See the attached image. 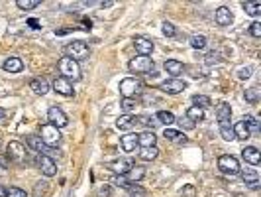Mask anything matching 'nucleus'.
I'll return each instance as SVG.
<instances>
[{"label":"nucleus","instance_id":"f257e3e1","mask_svg":"<svg viewBox=\"0 0 261 197\" xmlns=\"http://www.w3.org/2000/svg\"><path fill=\"white\" fill-rule=\"evenodd\" d=\"M57 67H59L61 77H65L67 81H79L81 79V67H79V63L75 59H71V57L65 55V57L59 59Z\"/></svg>","mask_w":261,"mask_h":197},{"label":"nucleus","instance_id":"f03ea898","mask_svg":"<svg viewBox=\"0 0 261 197\" xmlns=\"http://www.w3.org/2000/svg\"><path fill=\"white\" fill-rule=\"evenodd\" d=\"M120 95L124 97V99H133L137 93H141V89H143V83H141V79H137V77H126V79H122L120 81Z\"/></svg>","mask_w":261,"mask_h":197},{"label":"nucleus","instance_id":"7ed1b4c3","mask_svg":"<svg viewBox=\"0 0 261 197\" xmlns=\"http://www.w3.org/2000/svg\"><path fill=\"white\" fill-rule=\"evenodd\" d=\"M41 142L47 146V148H57L59 142H61V132L57 126L53 124H43L41 126Z\"/></svg>","mask_w":261,"mask_h":197},{"label":"nucleus","instance_id":"20e7f679","mask_svg":"<svg viewBox=\"0 0 261 197\" xmlns=\"http://www.w3.org/2000/svg\"><path fill=\"white\" fill-rule=\"evenodd\" d=\"M153 67H155V63L149 55H137V57L130 59V63H128V69L131 73H149V71H153Z\"/></svg>","mask_w":261,"mask_h":197},{"label":"nucleus","instance_id":"39448f33","mask_svg":"<svg viewBox=\"0 0 261 197\" xmlns=\"http://www.w3.org/2000/svg\"><path fill=\"white\" fill-rule=\"evenodd\" d=\"M89 53H91L89 45H87L85 41H81V39L71 41V43L67 45V57L75 59L77 63H79V61H83V59H87V57H89Z\"/></svg>","mask_w":261,"mask_h":197},{"label":"nucleus","instance_id":"423d86ee","mask_svg":"<svg viewBox=\"0 0 261 197\" xmlns=\"http://www.w3.org/2000/svg\"><path fill=\"white\" fill-rule=\"evenodd\" d=\"M218 170H220L222 174H226V176H238L242 168H240V162H238L234 156L224 154V156L218 158Z\"/></svg>","mask_w":261,"mask_h":197},{"label":"nucleus","instance_id":"0eeeda50","mask_svg":"<svg viewBox=\"0 0 261 197\" xmlns=\"http://www.w3.org/2000/svg\"><path fill=\"white\" fill-rule=\"evenodd\" d=\"M185 89H187V83L183 79H179V77H171V79H167V81H163L159 85V91H163L167 95H179Z\"/></svg>","mask_w":261,"mask_h":197},{"label":"nucleus","instance_id":"6e6552de","mask_svg":"<svg viewBox=\"0 0 261 197\" xmlns=\"http://www.w3.org/2000/svg\"><path fill=\"white\" fill-rule=\"evenodd\" d=\"M47 120H49V124H53V126H57V128H63V126L69 124L67 115H65L59 107H51V109L47 111Z\"/></svg>","mask_w":261,"mask_h":197},{"label":"nucleus","instance_id":"1a4fd4ad","mask_svg":"<svg viewBox=\"0 0 261 197\" xmlns=\"http://www.w3.org/2000/svg\"><path fill=\"white\" fill-rule=\"evenodd\" d=\"M6 152H8V158L12 162H16V164H22L26 160V148L20 142H10L8 148H6Z\"/></svg>","mask_w":261,"mask_h":197},{"label":"nucleus","instance_id":"9d476101","mask_svg":"<svg viewBox=\"0 0 261 197\" xmlns=\"http://www.w3.org/2000/svg\"><path fill=\"white\" fill-rule=\"evenodd\" d=\"M216 118H218V126H232L230 118H232V109L228 103H220L216 107Z\"/></svg>","mask_w":261,"mask_h":197},{"label":"nucleus","instance_id":"9b49d317","mask_svg":"<svg viewBox=\"0 0 261 197\" xmlns=\"http://www.w3.org/2000/svg\"><path fill=\"white\" fill-rule=\"evenodd\" d=\"M214 20L218 26H230L234 22V14L228 6H220L216 12H214Z\"/></svg>","mask_w":261,"mask_h":197},{"label":"nucleus","instance_id":"f8f14e48","mask_svg":"<svg viewBox=\"0 0 261 197\" xmlns=\"http://www.w3.org/2000/svg\"><path fill=\"white\" fill-rule=\"evenodd\" d=\"M133 47L139 55H149L153 51V41L143 36H137V38H133Z\"/></svg>","mask_w":261,"mask_h":197},{"label":"nucleus","instance_id":"ddd939ff","mask_svg":"<svg viewBox=\"0 0 261 197\" xmlns=\"http://www.w3.org/2000/svg\"><path fill=\"white\" fill-rule=\"evenodd\" d=\"M53 89H55L59 95H63V97H73V95H75L71 81H67L65 77H57V79L53 81Z\"/></svg>","mask_w":261,"mask_h":197},{"label":"nucleus","instance_id":"4468645a","mask_svg":"<svg viewBox=\"0 0 261 197\" xmlns=\"http://www.w3.org/2000/svg\"><path fill=\"white\" fill-rule=\"evenodd\" d=\"M39 170L45 178H53L57 174V164L49 156H39Z\"/></svg>","mask_w":261,"mask_h":197},{"label":"nucleus","instance_id":"2eb2a0df","mask_svg":"<svg viewBox=\"0 0 261 197\" xmlns=\"http://www.w3.org/2000/svg\"><path fill=\"white\" fill-rule=\"evenodd\" d=\"M240 174H242L244 184H246L250 190H258V188H260V176H258V172H256V170L246 168V170H240Z\"/></svg>","mask_w":261,"mask_h":197},{"label":"nucleus","instance_id":"dca6fc26","mask_svg":"<svg viewBox=\"0 0 261 197\" xmlns=\"http://www.w3.org/2000/svg\"><path fill=\"white\" fill-rule=\"evenodd\" d=\"M108 168H110L116 176H126L131 168H133V162H131V160H114V162L108 164Z\"/></svg>","mask_w":261,"mask_h":197},{"label":"nucleus","instance_id":"f3484780","mask_svg":"<svg viewBox=\"0 0 261 197\" xmlns=\"http://www.w3.org/2000/svg\"><path fill=\"white\" fill-rule=\"evenodd\" d=\"M242 158H244L246 164H250V166H260V162H261L260 150L254 148V146H246V148L242 150Z\"/></svg>","mask_w":261,"mask_h":197},{"label":"nucleus","instance_id":"a211bd4d","mask_svg":"<svg viewBox=\"0 0 261 197\" xmlns=\"http://www.w3.org/2000/svg\"><path fill=\"white\" fill-rule=\"evenodd\" d=\"M26 142H28V146H30L32 150H35V152H39V154H43V156H47V154L51 152V148H47V146L41 142V138L35 136V134H30V136L26 138Z\"/></svg>","mask_w":261,"mask_h":197},{"label":"nucleus","instance_id":"6ab92c4d","mask_svg":"<svg viewBox=\"0 0 261 197\" xmlns=\"http://www.w3.org/2000/svg\"><path fill=\"white\" fill-rule=\"evenodd\" d=\"M163 136L169 140V142H173V144H177V146H185L187 142H189V138L183 134V132H179V130H173V128H165V132H163Z\"/></svg>","mask_w":261,"mask_h":197},{"label":"nucleus","instance_id":"aec40b11","mask_svg":"<svg viewBox=\"0 0 261 197\" xmlns=\"http://www.w3.org/2000/svg\"><path fill=\"white\" fill-rule=\"evenodd\" d=\"M2 69L8 71V73H20L24 69V61L20 57H8V59H4Z\"/></svg>","mask_w":261,"mask_h":197},{"label":"nucleus","instance_id":"412c9836","mask_svg":"<svg viewBox=\"0 0 261 197\" xmlns=\"http://www.w3.org/2000/svg\"><path fill=\"white\" fill-rule=\"evenodd\" d=\"M155 142H157V136L153 130H145V132L137 134V146H141V148H151V146H155Z\"/></svg>","mask_w":261,"mask_h":197},{"label":"nucleus","instance_id":"4be33fe9","mask_svg":"<svg viewBox=\"0 0 261 197\" xmlns=\"http://www.w3.org/2000/svg\"><path fill=\"white\" fill-rule=\"evenodd\" d=\"M30 89H32L35 95H45V93L49 91V83H47L45 79H41V77H35V79L30 81Z\"/></svg>","mask_w":261,"mask_h":197},{"label":"nucleus","instance_id":"5701e85b","mask_svg":"<svg viewBox=\"0 0 261 197\" xmlns=\"http://www.w3.org/2000/svg\"><path fill=\"white\" fill-rule=\"evenodd\" d=\"M135 124H137V117H133V115H122L116 120V128H120V130H130Z\"/></svg>","mask_w":261,"mask_h":197},{"label":"nucleus","instance_id":"b1692460","mask_svg":"<svg viewBox=\"0 0 261 197\" xmlns=\"http://www.w3.org/2000/svg\"><path fill=\"white\" fill-rule=\"evenodd\" d=\"M163 67H165V71H167L169 75H173V77L181 75L183 69H185V65H183L181 61H177V59H167V61L163 63Z\"/></svg>","mask_w":261,"mask_h":197},{"label":"nucleus","instance_id":"393cba45","mask_svg":"<svg viewBox=\"0 0 261 197\" xmlns=\"http://www.w3.org/2000/svg\"><path fill=\"white\" fill-rule=\"evenodd\" d=\"M120 144H122V150H124V152H133V150L137 148V134L128 132L126 136H122Z\"/></svg>","mask_w":261,"mask_h":197},{"label":"nucleus","instance_id":"a878e982","mask_svg":"<svg viewBox=\"0 0 261 197\" xmlns=\"http://www.w3.org/2000/svg\"><path fill=\"white\" fill-rule=\"evenodd\" d=\"M232 128H234V136H236V140H248V138L252 136V132H250V128L246 126V122H244V120L236 122Z\"/></svg>","mask_w":261,"mask_h":197},{"label":"nucleus","instance_id":"bb28decb","mask_svg":"<svg viewBox=\"0 0 261 197\" xmlns=\"http://www.w3.org/2000/svg\"><path fill=\"white\" fill-rule=\"evenodd\" d=\"M242 6H244V10H246V14L252 16V18H258L261 14V2H258V0H256V2H244Z\"/></svg>","mask_w":261,"mask_h":197},{"label":"nucleus","instance_id":"cd10ccee","mask_svg":"<svg viewBox=\"0 0 261 197\" xmlns=\"http://www.w3.org/2000/svg\"><path fill=\"white\" fill-rule=\"evenodd\" d=\"M187 118L193 120V122L202 120L204 118V109H200V107H189L187 109Z\"/></svg>","mask_w":261,"mask_h":197},{"label":"nucleus","instance_id":"c85d7f7f","mask_svg":"<svg viewBox=\"0 0 261 197\" xmlns=\"http://www.w3.org/2000/svg\"><path fill=\"white\" fill-rule=\"evenodd\" d=\"M155 120H157L159 124L169 126V124H173V122H175V115H173V113H169V111H159V113L155 115Z\"/></svg>","mask_w":261,"mask_h":197},{"label":"nucleus","instance_id":"c756f323","mask_svg":"<svg viewBox=\"0 0 261 197\" xmlns=\"http://www.w3.org/2000/svg\"><path fill=\"white\" fill-rule=\"evenodd\" d=\"M143 176H145V168H141V166H133L130 172L126 174V178L131 182H139V180H143Z\"/></svg>","mask_w":261,"mask_h":197},{"label":"nucleus","instance_id":"7c9ffc66","mask_svg":"<svg viewBox=\"0 0 261 197\" xmlns=\"http://www.w3.org/2000/svg\"><path fill=\"white\" fill-rule=\"evenodd\" d=\"M157 156H159L157 146H151V148H141V152H139V158H141V160H145V162H151V160H155Z\"/></svg>","mask_w":261,"mask_h":197},{"label":"nucleus","instance_id":"2f4dec72","mask_svg":"<svg viewBox=\"0 0 261 197\" xmlns=\"http://www.w3.org/2000/svg\"><path fill=\"white\" fill-rule=\"evenodd\" d=\"M16 6L20 10H33L39 6V0H16Z\"/></svg>","mask_w":261,"mask_h":197},{"label":"nucleus","instance_id":"473e14b6","mask_svg":"<svg viewBox=\"0 0 261 197\" xmlns=\"http://www.w3.org/2000/svg\"><path fill=\"white\" fill-rule=\"evenodd\" d=\"M193 103H195V107H200V109H208L212 103H210V99L206 97V95H195L193 97Z\"/></svg>","mask_w":261,"mask_h":197},{"label":"nucleus","instance_id":"72a5a7b5","mask_svg":"<svg viewBox=\"0 0 261 197\" xmlns=\"http://www.w3.org/2000/svg\"><path fill=\"white\" fill-rule=\"evenodd\" d=\"M128 196H130V197H147V192H145L141 186H137V184H131L130 188H128Z\"/></svg>","mask_w":261,"mask_h":197},{"label":"nucleus","instance_id":"f704fd0d","mask_svg":"<svg viewBox=\"0 0 261 197\" xmlns=\"http://www.w3.org/2000/svg\"><path fill=\"white\" fill-rule=\"evenodd\" d=\"M191 45L195 49H204L206 47V38L204 36H193L191 38Z\"/></svg>","mask_w":261,"mask_h":197},{"label":"nucleus","instance_id":"c9c22d12","mask_svg":"<svg viewBox=\"0 0 261 197\" xmlns=\"http://www.w3.org/2000/svg\"><path fill=\"white\" fill-rule=\"evenodd\" d=\"M244 122H246V126L250 128V132H260V124H258V120H256V117H252V115H248L246 118H242Z\"/></svg>","mask_w":261,"mask_h":197},{"label":"nucleus","instance_id":"e433bc0d","mask_svg":"<svg viewBox=\"0 0 261 197\" xmlns=\"http://www.w3.org/2000/svg\"><path fill=\"white\" fill-rule=\"evenodd\" d=\"M220 136L224 138V140H236V136H234V128L232 126H220Z\"/></svg>","mask_w":261,"mask_h":197},{"label":"nucleus","instance_id":"4c0bfd02","mask_svg":"<svg viewBox=\"0 0 261 197\" xmlns=\"http://www.w3.org/2000/svg\"><path fill=\"white\" fill-rule=\"evenodd\" d=\"M114 186H116V188H122V190H128L131 184L126 176H116V178H114Z\"/></svg>","mask_w":261,"mask_h":197},{"label":"nucleus","instance_id":"58836bf2","mask_svg":"<svg viewBox=\"0 0 261 197\" xmlns=\"http://www.w3.org/2000/svg\"><path fill=\"white\" fill-rule=\"evenodd\" d=\"M246 101L248 103H258L260 101V91L254 87V89H248L246 91Z\"/></svg>","mask_w":261,"mask_h":197},{"label":"nucleus","instance_id":"ea45409f","mask_svg":"<svg viewBox=\"0 0 261 197\" xmlns=\"http://www.w3.org/2000/svg\"><path fill=\"white\" fill-rule=\"evenodd\" d=\"M6 197H28V194L20 188H8L6 190Z\"/></svg>","mask_w":261,"mask_h":197},{"label":"nucleus","instance_id":"a19ab883","mask_svg":"<svg viewBox=\"0 0 261 197\" xmlns=\"http://www.w3.org/2000/svg\"><path fill=\"white\" fill-rule=\"evenodd\" d=\"M163 34H165L167 38H173V36L177 34V30H175V26H173L171 22H163Z\"/></svg>","mask_w":261,"mask_h":197},{"label":"nucleus","instance_id":"79ce46f5","mask_svg":"<svg viewBox=\"0 0 261 197\" xmlns=\"http://www.w3.org/2000/svg\"><path fill=\"white\" fill-rule=\"evenodd\" d=\"M122 109H124V111L130 115L131 111L135 109V99H124V101H122Z\"/></svg>","mask_w":261,"mask_h":197},{"label":"nucleus","instance_id":"37998d69","mask_svg":"<svg viewBox=\"0 0 261 197\" xmlns=\"http://www.w3.org/2000/svg\"><path fill=\"white\" fill-rule=\"evenodd\" d=\"M250 34L254 36V38H261V22H254L252 26H250Z\"/></svg>","mask_w":261,"mask_h":197},{"label":"nucleus","instance_id":"c03bdc74","mask_svg":"<svg viewBox=\"0 0 261 197\" xmlns=\"http://www.w3.org/2000/svg\"><path fill=\"white\" fill-rule=\"evenodd\" d=\"M179 124H181V126H185V128H189V130H193V128H195V122H193V120H189L187 117H185V118H181V120H179Z\"/></svg>","mask_w":261,"mask_h":197},{"label":"nucleus","instance_id":"a18cd8bd","mask_svg":"<svg viewBox=\"0 0 261 197\" xmlns=\"http://www.w3.org/2000/svg\"><path fill=\"white\" fill-rule=\"evenodd\" d=\"M250 75H252V69H250V67H246V69H240V71H238V77H240V79H248Z\"/></svg>","mask_w":261,"mask_h":197},{"label":"nucleus","instance_id":"49530a36","mask_svg":"<svg viewBox=\"0 0 261 197\" xmlns=\"http://www.w3.org/2000/svg\"><path fill=\"white\" fill-rule=\"evenodd\" d=\"M4 117H6V111H4L2 107H0V118H4Z\"/></svg>","mask_w":261,"mask_h":197}]
</instances>
